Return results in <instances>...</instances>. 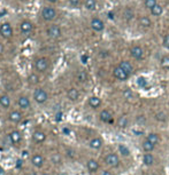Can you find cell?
Returning <instances> with one entry per match:
<instances>
[{
    "label": "cell",
    "mask_w": 169,
    "mask_h": 175,
    "mask_svg": "<svg viewBox=\"0 0 169 175\" xmlns=\"http://www.w3.org/2000/svg\"><path fill=\"white\" fill-rule=\"evenodd\" d=\"M104 146V141L101 137H93V139L90 140L89 142V147L91 149H93V150H99V149H101Z\"/></svg>",
    "instance_id": "cell-15"
},
{
    "label": "cell",
    "mask_w": 169,
    "mask_h": 175,
    "mask_svg": "<svg viewBox=\"0 0 169 175\" xmlns=\"http://www.w3.org/2000/svg\"><path fill=\"white\" fill-rule=\"evenodd\" d=\"M46 133L43 132V131H36V132H33L32 134V140L35 142L37 143H43L46 141Z\"/></svg>",
    "instance_id": "cell-17"
},
{
    "label": "cell",
    "mask_w": 169,
    "mask_h": 175,
    "mask_svg": "<svg viewBox=\"0 0 169 175\" xmlns=\"http://www.w3.org/2000/svg\"><path fill=\"white\" fill-rule=\"evenodd\" d=\"M0 106H3V109L8 110L12 106V101H10V97L6 94L3 95H0Z\"/></svg>",
    "instance_id": "cell-21"
},
{
    "label": "cell",
    "mask_w": 169,
    "mask_h": 175,
    "mask_svg": "<svg viewBox=\"0 0 169 175\" xmlns=\"http://www.w3.org/2000/svg\"><path fill=\"white\" fill-rule=\"evenodd\" d=\"M110 15V18H114V13H108Z\"/></svg>",
    "instance_id": "cell-46"
},
{
    "label": "cell",
    "mask_w": 169,
    "mask_h": 175,
    "mask_svg": "<svg viewBox=\"0 0 169 175\" xmlns=\"http://www.w3.org/2000/svg\"><path fill=\"white\" fill-rule=\"evenodd\" d=\"M30 162H31V165L35 167V168H42L45 164V159L42 155L39 153H35V155L31 156V158H30Z\"/></svg>",
    "instance_id": "cell-7"
},
{
    "label": "cell",
    "mask_w": 169,
    "mask_h": 175,
    "mask_svg": "<svg viewBox=\"0 0 169 175\" xmlns=\"http://www.w3.org/2000/svg\"><path fill=\"white\" fill-rule=\"evenodd\" d=\"M113 76L115 77L117 80H120V81H126V80H128V78H129V75L124 72L119 65L115 66V68L113 69Z\"/></svg>",
    "instance_id": "cell-9"
},
{
    "label": "cell",
    "mask_w": 169,
    "mask_h": 175,
    "mask_svg": "<svg viewBox=\"0 0 169 175\" xmlns=\"http://www.w3.org/2000/svg\"><path fill=\"white\" fill-rule=\"evenodd\" d=\"M99 119L103 122H105V124H112L113 122V115H112V112H110V110L104 109V110L100 111Z\"/></svg>",
    "instance_id": "cell-12"
},
{
    "label": "cell",
    "mask_w": 169,
    "mask_h": 175,
    "mask_svg": "<svg viewBox=\"0 0 169 175\" xmlns=\"http://www.w3.org/2000/svg\"><path fill=\"white\" fill-rule=\"evenodd\" d=\"M91 28H92V30H94L96 32H101L104 29H105V24H104V22L100 18H98V17H94V18H92L91 20Z\"/></svg>",
    "instance_id": "cell-13"
},
{
    "label": "cell",
    "mask_w": 169,
    "mask_h": 175,
    "mask_svg": "<svg viewBox=\"0 0 169 175\" xmlns=\"http://www.w3.org/2000/svg\"><path fill=\"white\" fill-rule=\"evenodd\" d=\"M130 55L135 59H142L144 57V50L140 46H133L130 49Z\"/></svg>",
    "instance_id": "cell-14"
},
{
    "label": "cell",
    "mask_w": 169,
    "mask_h": 175,
    "mask_svg": "<svg viewBox=\"0 0 169 175\" xmlns=\"http://www.w3.org/2000/svg\"><path fill=\"white\" fill-rule=\"evenodd\" d=\"M123 16H124V18H126L128 22L131 21L133 18V10L131 9V8H126L124 13H123Z\"/></svg>",
    "instance_id": "cell-34"
},
{
    "label": "cell",
    "mask_w": 169,
    "mask_h": 175,
    "mask_svg": "<svg viewBox=\"0 0 169 175\" xmlns=\"http://www.w3.org/2000/svg\"><path fill=\"white\" fill-rule=\"evenodd\" d=\"M66 152H67V155H68V157H70V158H75V156H76L73 149H67Z\"/></svg>",
    "instance_id": "cell-42"
},
{
    "label": "cell",
    "mask_w": 169,
    "mask_h": 175,
    "mask_svg": "<svg viewBox=\"0 0 169 175\" xmlns=\"http://www.w3.org/2000/svg\"><path fill=\"white\" fill-rule=\"evenodd\" d=\"M104 162H105V164H106L108 167H110V168H117L120 166V164H121L120 157L116 155V153H114V152L107 153L106 157L104 158Z\"/></svg>",
    "instance_id": "cell-2"
},
{
    "label": "cell",
    "mask_w": 169,
    "mask_h": 175,
    "mask_svg": "<svg viewBox=\"0 0 169 175\" xmlns=\"http://www.w3.org/2000/svg\"><path fill=\"white\" fill-rule=\"evenodd\" d=\"M119 151H120V153L122 156H124V157H128V156L130 155V150H129V148L127 146H124V144H120L119 146Z\"/></svg>",
    "instance_id": "cell-35"
},
{
    "label": "cell",
    "mask_w": 169,
    "mask_h": 175,
    "mask_svg": "<svg viewBox=\"0 0 169 175\" xmlns=\"http://www.w3.org/2000/svg\"><path fill=\"white\" fill-rule=\"evenodd\" d=\"M21 1H27V0H21Z\"/></svg>",
    "instance_id": "cell-48"
},
{
    "label": "cell",
    "mask_w": 169,
    "mask_h": 175,
    "mask_svg": "<svg viewBox=\"0 0 169 175\" xmlns=\"http://www.w3.org/2000/svg\"><path fill=\"white\" fill-rule=\"evenodd\" d=\"M128 125H129V119L127 118L126 116L120 117L117 119V126L120 128H126V127H128Z\"/></svg>",
    "instance_id": "cell-29"
},
{
    "label": "cell",
    "mask_w": 169,
    "mask_h": 175,
    "mask_svg": "<svg viewBox=\"0 0 169 175\" xmlns=\"http://www.w3.org/2000/svg\"><path fill=\"white\" fill-rule=\"evenodd\" d=\"M68 1H69L70 6L74 7V8L78 7V5H80V0H68Z\"/></svg>",
    "instance_id": "cell-41"
},
{
    "label": "cell",
    "mask_w": 169,
    "mask_h": 175,
    "mask_svg": "<svg viewBox=\"0 0 169 175\" xmlns=\"http://www.w3.org/2000/svg\"><path fill=\"white\" fill-rule=\"evenodd\" d=\"M87 104H89V106L91 109H98L101 106V100L98 96H91L87 100Z\"/></svg>",
    "instance_id": "cell-18"
},
{
    "label": "cell",
    "mask_w": 169,
    "mask_h": 175,
    "mask_svg": "<svg viewBox=\"0 0 169 175\" xmlns=\"http://www.w3.org/2000/svg\"><path fill=\"white\" fill-rule=\"evenodd\" d=\"M48 3H55L56 1H59V0H47Z\"/></svg>",
    "instance_id": "cell-45"
},
{
    "label": "cell",
    "mask_w": 169,
    "mask_h": 175,
    "mask_svg": "<svg viewBox=\"0 0 169 175\" xmlns=\"http://www.w3.org/2000/svg\"><path fill=\"white\" fill-rule=\"evenodd\" d=\"M28 81H29L30 85H33V86H35V85H38L40 81V78H39V76H38V73H35V72L30 73L29 77H28Z\"/></svg>",
    "instance_id": "cell-25"
},
{
    "label": "cell",
    "mask_w": 169,
    "mask_h": 175,
    "mask_svg": "<svg viewBox=\"0 0 169 175\" xmlns=\"http://www.w3.org/2000/svg\"><path fill=\"white\" fill-rule=\"evenodd\" d=\"M163 13V8L161 5H155V6L153 7L152 9H151V14H152L153 16H161Z\"/></svg>",
    "instance_id": "cell-28"
},
{
    "label": "cell",
    "mask_w": 169,
    "mask_h": 175,
    "mask_svg": "<svg viewBox=\"0 0 169 175\" xmlns=\"http://www.w3.org/2000/svg\"><path fill=\"white\" fill-rule=\"evenodd\" d=\"M8 119H9V121L14 122V124H19V122L22 121L23 115L21 113L20 110H12L8 115Z\"/></svg>",
    "instance_id": "cell-11"
},
{
    "label": "cell",
    "mask_w": 169,
    "mask_h": 175,
    "mask_svg": "<svg viewBox=\"0 0 169 175\" xmlns=\"http://www.w3.org/2000/svg\"><path fill=\"white\" fill-rule=\"evenodd\" d=\"M5 52V46H3V43H0V55Z\"/></svg>",
    "instance_id": "cell-44"
},
{
    "label": "cell",
    "mask_w": 169,
    "mask_h": 175,
    "mask_svg": "<svg viewBox=\"0 0 169 175\" xmlns=\"http://www.w3.org/2000/svg\"><path fill=\"white\" fill-rule=\"evenodd\" d=\"M80 90L77 88H75V87H71V88L68 89V92H67V97H68V100L69 101H71V102H75V101H77V100L80 99Z\"/></svg>",
    "instance_id": "cell-16"
},
{
    "label": "cell",
    "mask_w": 169,
    "mask_h": 175,
    "mask_svg": "<svg viewBox=\"0 0 169 175\" xmlns=\"http://www.w3.org/2000/svg\"><path fill=\"white\" fill-rule=\"evenodd\" d=\"M142 147H143V150H144L145 152H152L153 150L155 149V146H154V144H152V143L149 142V141H147L146 139L143 141Z\"/></svg>",
    "instance_id": "cell-27"
},
{
    "label": "cell",
    "mask_w": 169,
    "mask_h": 175,
    "mask_svg": "<svg viewBox=\"0 0 169 175\" xmlns=\"http://www.w3.org/2000/svg\"><path fill=\"white\" fill-rule=\"evenodd\" d=\"M40 175H51L50 173H47V172H45V173H42Z\"/></svg>",
    "instance_id": "cell-47"
},
{
    "label": "cell",
    "mask_w": 169,
    "mask_h": 175,
    "mask_svg": "<svg viewBox=\"0 0 169 175\" xmlns=\"http://www.w3.org/2000/svg\"><path fill=\"white\" fill-rule=\"evenodd\" d=\"M46 34L47 37H50L51 39H58L61 37L62 34V31H61V28L56 24H53V25H50V27L46 29Z\"/></svg>",
    "instance_id": "cell-5"
},
{
    "label": "cell",
    "mask_w": 169,
    "mask_h": 175,
    "mask_svg": "<svg viewBox=\"0 0 169 175\" xmlns=\"http://www.w3.org/2000/svg\"><path fill=\"white\" fill-rule=\"evenodd\" d=\"M143 162H144V165L145 166H153L154 165V162H155V159H154V156L151 153V152H146L144 153L143 156Z\"/></svg>",
    "instance_id": "cell-19"
},
{
    "label": "cell",
    "mask_w": 169,
    "mask_h": 175,
    "mask_svg": "<svg viewBox=\"0 0 169 175\" xmlns=\"http://www.w3.org/2000/svg\"><path fill=\"white\" fill-rule=\"evenodd\" d=\"M99 175H113V173L110 171H108V169H101Z\"/></svg>",
    "instance_id": "cell-43"
},
{
    "label": "cell",
    "mask_w": 169,
    "mask_h": 175,
    "mask_svg": "<svg viewBox=\"0 0 169 175\" xmlns=\"http://www.w3.org/2000/svg\"><path fill=\"white\" fill-rule=\"evenodd\" d=\"M122 95H123V97L127 100V101H131V100L133 99V92L131 90V89H129V88H126L122 92Z\"/></svg>",
    "instance_id": "cell-32"
},
{
    "label": "cell",
    "mask_w": 169,
    "mask_h": 175,
    "mask_svg": "<svg viewBox=\"0 0 169 175\" xmlns=\"http://www.w3.org/2000/svg\"><path fill=\"white\" fill-rule=\"evenodd\" d=\"M160 65L165 70H169V56H163L160 59Z\"/></svg>",
    "instance_id": "cell-36"
},
{
    "label": "cell",
    "mask_w": 169,
    "mask_h": 175,
    "mask_svg": "<svg viewBox=\"0 0 169 175\" xmlns=\"http://www.w3.org/2000/svg\"><path fill=\"white\" fill-rule=\"evenodd\" d=\"M119 66L123 70V71H124V72L128 73L129 76H130V75H132L133 66H132V64H131L130 62H128V61H122V62L119 64Z\"/></svg>",
    "instance_id": "cell-20"
},
{
    "label": "cell",
    "mask_w": 169,
    "mask_h": 175,
    "mask_svg": "<svg viewBox=\"0 0 169 175\" xmlns=\"http://www.w3.org/2000/svg\"><path fill=\"white\" fill-rule=\"evenodd\" d=\"M137 83H138V85H139L140 87H145V86H146V84H147V80H146L145 78H144V77H139V78H138V81H137Z\"/></svg>",
    "instance_id": "cell-39"
},
{
    "label": "cell",
    "mask_w": 169,
    "mask_h": 175,
    "mask_svg": "<svg viewBox=\"0 0 169 175\" xmlns=\"http://www.w3.org/2000/svg\"><path fill=\"white\" fill-rule=\"evenodd\" d=\"M139 25L142 28H151V25H152V21L149 20V16H142L139 18Z\"/></svg>",
    "instance_id": "cell-26"
},
{
    "label": "cell",
    "mask_w": 169,
    "mask_h": 175,
    "mask_svg": "<svg viewBox=\"0 0 169 175\" xmlns=\"http://www.w3.org/2000/svg\"><path fill=\"white\" fill-rule=\"evenodd\" d=\"M84 7L87 10H94L97 8V1L96 0H85Z\"/></svg>",
    "instance_id": "cell-30"
},
{
    "label": "cell",
    "mask_w": 169,
    "mask_h": 175,
    "mask_svg": "<svg viewBox=\"0 0 169 175\" xmlns=\"http://www.w3.org/2000/svg\"><path fill=\"white\" fill-rule=\"evenodd\" d=\"M17 106L21 110H29L31 108V101L27 95H20L17 99Z\"/></svg>",
    "instance_id": "cell-8"
},
{
    "label": "cell",
    "mask_w": 169,
    "mask_h": 175,
    "mask_svg": "<svg viewBox=\"0 0 169 175\" xmlns=\"http://www.w3.org/2000/svg\"><path fill=\"white\" fill-rule=\"evenodd\" d=\"M146 140L149 141V142L152 143V144H154V146H158L161 139H160V135L158 133H149V134H147V136H146Z\"/></svg>",
    "instance_id": "cell-24"
},
{
    "label": "cell",
    "mask_w": 169,
    "mask_h": 175,
    "mask_svg": "<svg viewBox=\"0 0 169 175\" xmlns=\"http://www.w3.org/2000/svg\"><path fill=\"white\" fill-rule=\"evenodd\" d=\"M162 44H163V46L166 47L167 49H169V33H168V34H166L165 37H163Z\"/></svg>",
    "instance_id": "cell-40"
},
{
    "label": "cell",
    "mask_w": 169,
    "mask_h": 175,
    "mask_svg": "<svg viewBox=\"0 0 169 175\" xmlns=\"http://www.w3.org/2000/svg\"><path fill=\"white\" fill-rule=\"evenodd\" d=\"M32 97L37 104H45L48 101V93H47L46 89L38 87L33 90Z\"/></svg>",
    "instance_id": "cell-1"
},
{
    "label": "cell",
    "mask_w": 169,
    "mask_h": 175,
    "mask_svg": "<svg viewBox=\"0 0 169 175\" xmlns=\"http://www.w3.org/2000/svg\"><path fill=\"white\" fill-rule=\"evenodd\" d=\"M144 5H145L146 8H149V9L151 10L155 5H158V3H156V0H145V1H144Z\"/></svg>",
    "instance_id": "cell-37"
},
{
    "label": "cell",
    "mask_w": 169,
    "mask_h": 175,
    "mask_svg": "<svg viewBox=\"0 0 169 175\" xmlns=\"http://www.w3.org/2000/svg\"><path fill=\"white\" fill-rule=\"evenodd\" d=\"M155 119L158 121H166L167 120V115L163 111H160L155 115Z\"/></svg>",
    "instance_id": "cell-38"
},
{
    "label": "cell",
    "mask_w": 169,
    "mask_h": 175,
    "mask_svg": "<svg viewBox=\"0 0 169 175\" xmlns=\"http://www.w3.org/2000/svg\"><path fill=\"white\" fill-rule=\"evenodd\" d=\"M40 16H42V18L44 21H47V22L53 21L56 17V9L52 6L44 7L43 9H42V12H40Z\"/></svg>",
    "instance_id": "cell-3"
},
{
    "label": "cell",
    "mask_w": 169,
    "mask_h": 175,
    "mask_svg": "<svg viewBox=\"0 0 169 175\" xmlns=\"http://www.w3.org/2000/svg\"><path fill=\"white\" fill-rule=\"evenodd\" d=\"M86 169L91 174H94V173L98 172L100 169V165L99 162H98V160H96V159H89L86 162Z\"/></svg>",
    "instance_id": "cell-10"
},
{
    "label": "cell",
    "mask_w": 169,
    "mask_h": 175,
    "mask_svg": "<svg viewBox=\"0 0 169 175\" xmlns=\"http://www.w3.org/2000/svg\"><path fill=\"white\" fill-rule=\"evenodd\" d=\"M50 66V63H48V59L46 57H39V59H36L35 62V69H36L37 72L44 73L46 72L47 69Z\"/></svg>",
    "instance_id": "cell-4"
},
{
    "label": "cell",
    "mask_w": 169,
    "mask_h": 175,
    "mask_svg": "<svg viewBox=\"0 0 169 175\" xmlns=\"http://www.w3.org/2000/svg\"><path fill=\"white\" fill-rule=\"evenodd\" d=\"M20 29H21V31H22L23 33H29V32H31V31H32L33 24L31 23L30 21L25 20V21H23V22L21 23Z\"/></svg>",
    "instance_id": "cell-23"
},
{
    "label": "cell",
    "mask_w": 169,
    "mask_h": 175,
    "mask_svg": "<svg viewBox=\"0 0 169 175\" xmlns=\"http://www.w3.org/2000/svg\"><path fill=\"white\" fill-rule=\"evenodd\" d=\"M9 139L13 144H19V143L22 141V134H21V132H19V131H13V132L9 134Z\"/></svg>",
    "instance_id": "cell-22"
},
{
    "label": "cell",
    "mask_w": 169,
    "mask_h": 175,
    "mask_svg": "<svg viewBox=\"0 0 169 175\" xmlns=\"http://www.w3.org/2000/svg\"><path fill=\"white\" fill-rule=\"evenodd\" d=\"M0 36L5 39H9L13 37V28L8 22H3L0 25Z\"/></svg>",
    "instance_id": "cell-6"
},
{
    "label": "cell",
    "mask_w": 169,
    "mask_h": 175,
    "mask_svg": "<svg viewBox=\"0 0 169 175\" xmlns=\"http://www.w3.org/2000/svg\"><path fill=\"white\" fill-rule=\"evenodd\" d=\"M51 162L53 164V165H61L62 164V158H61V156L59 153H53V155L51 156Z\"/></svg>",
    "instance_id": "cell-31"
},
{
    "label": "cell",
    "mask_w": 169,
    "mask_h": 175,
    "mask_svg": "<svg viewBox=\"0 0 169 175\" xmlns=\"http://www.w3.org/2000/svg\"><path fill=\"white\" fill-rule=\"evenodd\" d=\"M76 77H77V80H78L80 83H85L86 80H87V73H86L85 71H83V70L78 71Z\"/></svg>",
    "instance_id": "cell-33"
}]
</instances>
